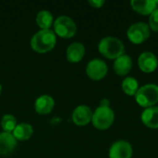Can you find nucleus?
Segmentation results:
<instances>
[{
  "instance_id": "14",
  "label": "nucleus",
  "mask_w": 158,
  "mask_h": 158,
  "mask_svg": "<svg viewBox=\"0 0 158 158\" xmlns=\"http://www.w3.org/2000/svg\"><path fill=\"white\" fill-rule=\"evenodd\" d=\"M132 68V60L130 56L122 55L117 59L113 64V69L118 76L127 75Z\"/></svg>"
},
{
  "instance_id": "19",
  "label": "nucleus",
  "mask_w": 158,
  "mask_h": 158,
  "mask_svg": "<svg viewBox=\"0 0 158 158\" xmlns=\"http://www.w3.org/2000/svg\"><path fill=\"white\" fill-rule=\"evenodd\" d=\"M121 86H122L123 92L126 94L130 95V96L135 95L136 93L139 90L138 81L135 78H132V77H127L126 79H124V81H122Z\"/></svg>"
},
{
  "instance_id": "24",
  "label": "nucleus",
  "mask_w": 158,
  "mask_h": 158,
  "mask_svg": "<svg viewBox=\"0 0 158 158\" xmlns=\"http://www.w3.org/2000/svg\"><path fill=\"white\" fill-rule=\"evenodd\" d=\"M1 93H2V85L0 84V94H1Z\"/></svg>"
},
{
  "instance_id": "21",
  "label": "nucleus",
  "mask_w": 158,
  "mask_h": 158,
  "mask_svg": "<svg viewBox=\"0 0 158 158\" xmlns=\"http://www.w3.org/2000/svg\"><path fill=\"white\" fill-rule=\"evenodd\" d=\"M149 28L150 30L158 32V8H156L149 18Z\"/></svg>"
},
{
  "instance_id": "3",
  "label": "nucleus",
  "mask_w": 158,
  "mask_h": 158,
  "mask_svg": "<svg viewBox=\"0 0 158 158\" xmlns=\"http://www.w3.org/2000/svg\"><path fill=\"white\" fill-rule=\"evenodd\" d=\"M137 103L145 108L154 106L158 103V86L156 84H146L139 88L135 94Z\"/></svg>"
},
{
  "instance_id": "16",
  "label": "nucleus",
  "mask_w": 158,
  "mask_h": 158,
  "mask_svg": "<svg viewBox=\"0 0 158 158\" xmlns=\"http://www.w3.org/2000/svg\"><path fill=\"white\" fill-rule=\"evenodd\" d=\"M143 123L150 129H158V106L146 108L142 114Z\"/></svg>"
},
{
  "instance_id": "8",
  "label": "nucleus",
  "mask_w": 158,
  "mask_h": 158,
  "mask_svg": "<svg viewBox=\"0 0 158 158\" xmlns=\"http://www.w3.org/2000/svg\"><path fill=\"white\" fill-rule=\"evenodd\" d=\"M92 118H93V112L91 108L85 105L77 106L73 110L72 116H71V118L74 124L80 127L89 124L92 121Z\"/></svg>"
},
{
  "instance_id": "17",
  "label": "nucleus",
  "mask_w": 158,
  "mask_h": 158,
  "mask_svg": "<svg viewBox=\"0 0 158 158\" xmlns=\"http://www.w3.org/2000/svg\"><path fill=\"white\" fill-rule=\"evenodd\" d=\"M12 134L17 141L24 142V141L29 140L32 136L33 129H32V126L29 123H25V122L19 123L16 126Z\"/></svg>"
},
{
  "instance_id": "25",
  "label": "nucleus",
  "mask_w": 158,
  "mask_h": 158,
  "mask_svg": "<svg viewBox=\"0 0 158 158\" xmlns=\"http://www.w3.org/2000/svg\"><path fill=\"white\" fill-rule=\"evenodd\" d=\"M156 5H158V1H156Z\"/></svg>"
},
{
  "instance_id": "13",
  "label": "nucleus",
  "mask_w": 158,
  "mask_h": 158,
  "mask_svg": "<svg viewBox=\"0 0 158 158\" xmlns=\"http://www.w3.org/2000/svg\"><path fill=\"white\" fill-rule=\"evenodd\" d=\"M85 55V47L81 43L75 42L69 45L67 48L66 56L68 61L70 63H78L81 61Z\"/></svg>"
},
{
  "instance_id": "7",
  "label": "nucleus",
  "mask_w": 158,
  "mask_h": 158,
  "mask_svg": "<svg viewBox=\"0 0 158 158\" xmlns=\"http://www.w3.org/2000/svg\"><path fill=\"white\" fill-rule=\"evenodd\" d=\"M108 69L105 61L94 58L91 60L86 67V74L87 76L94 81H100L104 79L107 74Z\"/></svg>"
},
{
  "instance_id": "1",
  "label": "nucleus",
  "mask_w": 158,
  "mask_h": 158,
  "mask_svg": "<svg viewBox=\"0 0 158 158\" xmlns=\"http://www.w3.org/2000/svg\"><path fill=\"white\" fill-rule=\"evenodd\" d=\"M56 44V35L53 30H40L31 40V46L33 51L39 54L50 52Z\"/></svg>"
},
{
  "instance_id": "10",
  "label": "nucleus",
  "mask_w": 158,
  "mask_h": 158,
  "mask_svg": "<svg viewBox=\"0 0 158 158\" xmlns=\"http://www.w3.org/2000/svg\"><path fill=\"white\" fill-rule=\"evenodd\" d=\"M138 65L142 71L145 73H152L157 68L158 59L152 52H143L138 58Z\"/></svg>"
},
{
  "instance_id": "12",
  "label": "nucleus",
  "mask_w": 158,
  "mask_h": 158,
  "mask_svg": "<svg viewBox=\"0 0 158 158\" xmlns=\"http://www.w3.org/2000/svg\"><path fill=\"white\" fill-rule=\"evenodd\" d=\"M55 106V100L48 94H43L39 96L34 103V109L36 113L40 115L49 114Z\"/></svg>"
},
{
  "instance_id": "18",
  "label": "nucleus",
  "mask_w": 158,
  "mask_h": 158,
  "mask_svg": "<svg viewBox=\"0 0 158 158\" xmlns=\"http://www.w3.org/2000/svg\"><path fill=\"white\" fill-rule=\"evenodd\" d=\"M54 21V17L48 10H41L36 16V24L41 30H50Z\"/></svg>"
},
{
  "instance_id": "11",
  "label": "nucleus",
  "mask_w": 158,
  "mask_h": 158,
  "mask_svg": "<svg viewBox=\"0 0 158 158\" xmlns=\"http://www.w3.org/2000/svg\"><path fill=\"white\" fill-rule=\"evenodd\" d=\"M18 141L12 133L1 132L0 133V155L6 156L11 154L17 147Z\"/></svg>"
},
{
  "instance_id": "15",
  "label": "nucleus",
  "mask_w": 158,
  "mask_h": 158,
  "mask_svg": "<svg viewBox=\"0 0 158 158\" xmlns=\"http://www.w3.org/2000/svg\"><path fill=\"white\" fill-rule=\"evenodd\" d=\"M132 8L141 15H151L156 8L157 5L156 1L148 0H133L131 2Z\"/></svg>"
},
{
  "instance_id": "4",
  "label": "nucleus",
  "mask_w": 158,
  "mask_h": 158,
  "mask_svg": "<svg viewBox=\"0 0 158 158\" xmlns=\"http://www.w3.org/2000/svg\"><path fill=\"white\" fill-rule=\"evenodd\" d=\"M115 120V113L110 107L99 106L93 113L92 122L94 128L105 131L112 126Z\"/></svg>"
},
{
  "instance_id": "6",
  "label": "nucleus",
  "mask_w": 158,
  "mask_h": 158,
  "mask_svg": "<svg viewBox=\"0 0 158 158\" xmlns=\"http://www.w3.org/2000/svg\"><path fill=\"white\" fill-rule=\"evenodd\" d=\"M150 32L151 30L148 24L144 22H137L130 26L127 31V36L132 44H140L149 38Z\"/></svg>"
},
{
  "instance_id": "20",
  "label": "nucleus",
  "mask_w": 158,
  "mask_h": 158,
  "mask_svg": "<svg viewBox=\"0 0 158 158\" xmlns=\"http://www.w3.org/2000/svg\"><path fill=\"white\" fill-rule=\"evenodd\" d=\"M17 125H18L17 119L14 116L9 115V114L3 116V118L1 119V127L5 132L12 133Z\"/></svg>"
},
{
  "instance_id": "2",
  "label": "nucleus",
  "mask_w": 158,
  "mask_h": 158,
  "mask_svg": "<svg viewBox=\"0 0 158 158\" xmlns=\"http://www.w3.org/2000/svg\"><path fill=\"white\" fill-rule=\"evenodd\" d=\"M98 50L105 57L108 59H117L120 56L124 55L125 47L121 40L116 37L107 36L100 41Z\"/></svg>"
},
{
  "instance_id": "22",
  "label": "nucleus",
  "mask_w": 158,
  "mask_h": 158,
  "mask_svg": "<svg viewBox=\"0 0 158 158\" xmlns=\"http://www.w3.org/2000/svg\"><path fill=\"white\" fill-rule=\"evenodd\" d=\"M89 4H90L93 7L100 8V7H102V6L105 4V1H104V0H90V1H89Z\"/></svg>"
},
{
  "instance_id": "9",
  "label": "nucleus",
  "mask_w": 158,
  "mask_h": 158,
  "mask_svg": "<svg viewBox=\"0 0 158 158\" xmlns=\"http://www.w3.org/2000/svg\"><path fill=\"white\" fill-rule=\"evenodd\" d=\"M132 147L126 141L114 143L109 149V158H131Z\"/></svg>"
},
{
  "instance_id": "5",
  "label": "nucleus",
  "mask_w": 158,
  "mask_h": 158,
  "mask_svg": "<svg viewBox=\"0 0 158 158\" xmlns=\"http://www.w3.org/2000/svg\"><path fill=\"white\" fill-rule=\"evenodd\" d=\"M54 32L64 39L72 38L77 32L75 21L68 16H60L54 21Z\"/></svg>"
},
{
  "instance_id": "23",
  "label": "nucleus",
  "mask_w": 158,
  "mask_h": 158,
  "mask_svg": "<svg viewBox=\"0 0 158 158\" xmlns=\"http://www.w3.org/2000/svg\"><path fill=\"white\" fill-rule=\"evenodd\" d=\"M100 106H106V107H109V100L107 99H103L100 102Z\"/></svg>"
}]
</instances>
